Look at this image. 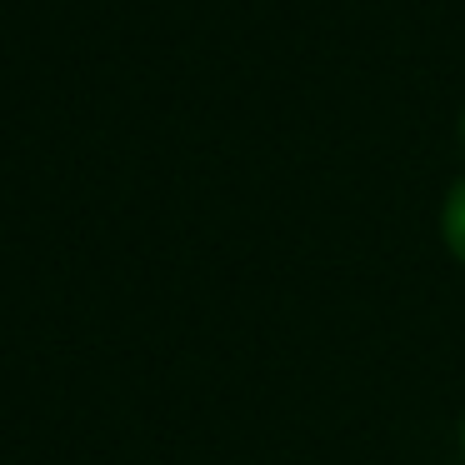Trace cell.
Listing matches in <instances>:
<instances>
[{
    "label": "cell",
    "mask_w": 465,
    "mask_h": 465,
    "mask_svg": "<svg viewBox=\"0 0 465 465\" xmlns=\"http://www.w3.org/2000/svg\"><path fill=\"white\" fill-rule=\"evenodd\" d=\"M440 231H445V245H450V255L465 265V181H455V185H450V195H445Z\"/></svg>",
    "instance_id": "6da1fadb"
},
{
    "label": "cell",
    "mask_w": 465,
    "mask_h": 465,
    "mask_svg": "<svg viewBox=\"0 0 465 465\" xmlns=\"http://www.w3.org/2000/svg\"><path fill=\"white\" fill-rule=\"evenodd\" d=\"M460 131H465V125H460Z\"/></svg>",
    "instance_id": "3957f363"
},
{
    "label": "cell",
    "mask_w": 465,
    "mask_h": 465,
    "mask_svg": "<svg viewBox=\"0 0 465 465\" xmlns=\"http://www.w3.org/2000/svg\"><path fill=\"white\" fill-rule=\"evenodd\" d=\"M460 445H465V420H460Z\"/></svg>",
    "instance_id": "7a4b0ae2"
}]
</instances>
